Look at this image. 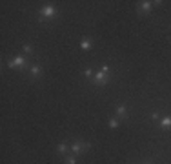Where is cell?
<instances>
[{
  "instance_id": "cell-1",
  "label": "cell",
  "mask_w": 171,
  "mask_h": 164,
  "mask_svg": "<svg viewBox=\"0 0 171 164\" xmlns=\"http://www.w3.org/2000/svg\"><path fill=\"white\" fill-rule=\"evenodd\" d=\"M38 15H40L42 18H53V16L56 15V7H53V5H44Z\"/></svg>"
},
{
  "instance_id": "cell-2",
  "label": "cell",
  "mask_w": 171,
  "mask_h": 164,
  "mask_svg": "<svg viewBox=\"0 0 171 164\" xmlns=\"http://www.w3.org/2000/svg\"><path fill=\"white\" fill-rule=\"evenodd\" d=\"M26 64H27V58L26 57H16V58H13V60L7 62L9 68H26Z\"/></svg>"
},
{
  "instance_id": "cell-3",
  "label": "cell",
  "mask_w": 171,
  "mask_h": 164,
  "mask_svg": "<svg viewBox=\"0 0 171 164\" xmlns=\"http://www.w3.org/2000/svg\"><path fill=\"white\" fill-rule=\"evenodd\" d=\"M108 80H109V75H106V73H102V71H97V73H95V77H93V82H95V84H98V86L106 84Z\"/></svg>"
},
{
  "instance_id": "cell-4",
  "label": "cell",
  "mask_w": 171,
  "mask_h": 164,
  "mask_svg": "<svg viewBox=\"0 0 171 164\" xmlns=\"http://www.w3.org/2000/svg\"><path fill=\"white\" fill-rule=\"evenodd\" d=\"M89 148V144H82V142H75L73 146H71V152L75 153V155H80L82 152H86Z\"/></svg>"
},
{
  "instance_id": "cell-5",
  "label": "cell",
  "mask_w": 171,
  "mask_h": 164,
  "mask_svg": "<svg viewBox=\"0 0 171 164\" xmlns=\"http://www.w3.org/2000/svg\"><path fill=\"white\" fill-rule=\"evenodd\" d=\"M38 75H42V66H31V77L38 79Z\"/></svg>"
},
{
  "instance_id": "cell-6",
  "label": "cell",
  "mask_w": 171,
  "mask_h": 164,
  "mask_svg": "<svg viewBox=\"0 0 171 164\" xmlns=\"http://www.w3.org/2000/svg\"><path fill=\"white\" fill-rule=\"evenodd\" d=\"M117 113H118V117H120V119H126V117H128L126 106H124V104H118V106H117Z\"/></svg>"
},
{
  "instance_id": "cell-7",
  "label": "cell",
  "mask_w": 171,
  "mask_h": 164,
  "mask_svg": "<svg viewBox=\"0 0 171 164\" xmlns=\"http://www.w3.org/2000/svg\"><path fill=\"white\" fill-rule=\"evenodd\" d=\"M151 4H153V2H148V0H144V2H140V5H139V9L146 13V11H149V9H151Z\"/></svg>"
},
{
  "instance_id": "cell-8",
  "label": "cell",
  "mask_w": 171,
  "mask_h": 164,
  "mask_svg": "<svg viewBox=\"0 0 171 164\" xmlns=\"http://www.w3.org/2000/svg\"><path fill=\"white\" fill-rule=\"evenodd\" d=\"M80 47H82L84 51H89V49H91V42H89L87 38H82V40H80Z\"/></svg>"
},
{
  "instance_id": "cell-9",
  "label": "cell",
  "mask_w": 171,
  "mask_h": 164,
  "mask_svg": "<svg viewBox=\"0 0 171 164\" xmlns=\"http://www.w3.org/2000/svg\"><path fill=\"white\" fill-rule=\"evenodd\" d=\"M159 122H160L162 128H171V117H164V119H160Z\"/></svg>"
},
{
  "instance_id": "cell-10",
  "label": "cell",
  "mask_w": 171,
  "mask_h": 164,
  "mask_svg": "<svg viewBox=\"0 0 171 164\" xmlns=\"http://www.w3.org/2000/svg\"><path fill=\"white\" fill-rule=\"evenodd\" d=\"M56 150H58V153H62V155H64V153H67V144H66V142H62V144H58V148H56Z\"/></svg>"
},
{
  "instance_id": "cell-11",
  "label": "cell",
  "mask_w": 171,
  "mask_h": 164,
  "mask_svg": "<svg viewBox=\"0 0 171 164\" xmlns=\"http://www.w3.org/2000/svg\"><path fill=\"white\" fill-rule=\"evenodd\" d=\"M22 49H24V53H26V55H29V53H33V47H31L29 44H24V47H22Z\"/></svg>"
},
{
  "instance_id": "cell-12",
  "label": "cell",
  "mask_w": 171,
  "mask_h": 164,
  "mask_svg": "<svg viewBox=\"0 0 171 164\" xmlns=\"http://www.w3.org/2000/svg\"><path fill=\"white\" fill-rule=\"evenodd\" d=\"M108 124H109V128H117V126H118V120H117V119H109Z\"/></svg>"
},
{
  "instance_id": "cell-13",
  "label": "cell",
  "mask_w": 171,
  "mask_h": 164,
  "mask_svg": "<svg viewBox=\"0 0 171 164\" xmlns=\"http://www.w3.org/2000/svg\"><path fill=\"white\" fill-rule=\"evenodd\" d=\"M64 162H66V164H77V159L71 155V157H66V161H64Z\"/></svg>"
},
{
  "instance_id": "cell-14",
  "label": "cell",
  "mask_w": 171,
  "mask_h": 164,
  "mask_svg": "<svg viewBox=\"0 0 171 164\" xmlns=\"http://www.w3.org/2000/svg\"><path fill=\"white\" fill-rule=\"evenodd\" d=\"M102 73H106V75L109 73V66H108V64H104V66H102Z\"/></svg>"
},
{
  "instance_id": "cell-15",
  "label": "cell",
  "mask_w": 171,
  "mask_h": 164,
  "mask_svg": "<svg viewBox=\"0 0 171 164\" xmlns=\"http://www.w3.org/2000/svg\"><path fill=\"white\" fill-rule=\"evenodd\" d=\"M84 75H86V77H91V75H93V71H91V69H86V71H84Z\"/></svg>"
},
{
  "instance_id": "cell-16",
  "label": "cell",
  "mask_w": 171,
  "mask_h": 164,
  "mask_svg": "<svg viewBox=\"0 0 171 164\" xmlns=\"http://www.w3.org/2000/svg\"><path fill=\"white\" fill-rule=\"evenodd\" d=\"M146 164H153V162H151V161H148V162H146Z\"/></svg>"
}]
</instances>
